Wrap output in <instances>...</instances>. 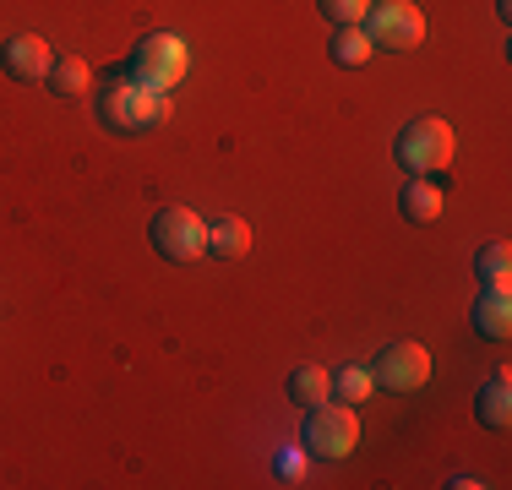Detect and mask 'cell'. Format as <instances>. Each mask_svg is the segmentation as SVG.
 Masks as SVG:
<instances>
[{
	"mask_svg": "<svg viewBox=\"0 0 512 490\" xmlns=\"http://www.w3.org/2000/svg\"><path fill=\"white\" fill-rule=\"evenodd\" d=\"M327 55H333V66L355 71V66H365V60L376 55V49H371V39H365V28H338L333 44H327Z\"/></svg>",
	"mask_w": 512,
	"mask_h": 490,
	"instance_id": "16",
	"label": "cell"
},
{
	"mask_svg": "<svg viewBox=\"0 0 512 490\" xmlns=\"http://www.w3.org/2000/svg\"><path fill=\"white\" fill-rule=\"evenodd\" d=\"M425 376H431V354H425L420 343H387L371 365L376 392H420Z\"/></svg>",
	"mask_w": 512,
	"mask_h": 490,
	"instance_id": "7",
	"label": "cell"
},
{
	"mask_svg": "<svg viewBox=\"0 0 512 490\" xmlns=\"http://www.w3.org/2000/svg\"><path fill=\"white\" fill-rule=\"evenodd\" d=\"M207 251H213L218 262H240V256L251 251V224L235 213L213 218V224H207Z\"/></svg>",
	"mask_w": 512,
	"mask_h": 490,
	"instance_id": "13",
	"label": "cell"
},
{
	"mask_svg": "<svg viewBox=\"0 0 512 490\" xmlns=\"http://www.w3.org/2000/svg\"><path fill=\"white\" fill-rule=\"evenodd\" d=\"M120 71H126L131 82H142V88H153V93H175L191 71V49L180 33H148V39L131 49V60Z\"/></svg>",
	"mask_w": 512,
	"mask_h": 490,
	"instance_id": "2",
	"label": "cell"
},
{
	"mask_svg": "<svg viewBox=\"0 0 512 490\" xmlns=\"http://www.w3.org/2000/svg\"><path fill=\"white\" fill-rule=\"evenodd\" d=\"M474 420L491 425V431H507L512 425V376L507 371H496L491 382L474 392Z\"/></svg>",
	"mask_w": 512,
	"mask_h": 490,
	"instance_id": "10",
	"label": "cell"
},
{
	"mask_svg": "<svg viewBox=\"0 0 512 490\" xmlns=\"http://www.w3.org/2000/svg\"><path fill=\"white\" fill-rule=\"evenodd\" d=\"M474 333L502 343L512 333V289H480L474 300Z\"/></svg>",
	"mask_w": 512,
	"mask_h": 490,
	"instance_id": "11",
	"label": "cell"
},
{
	"mask_svg": "<svg viewBox=\"0 0 512 490\" xmlns=\"http://www.w3.org/2000/svg\"><path fill=\"white\" fill-rule=\"evenodd\" d=\"M398 207H404L409 224H436V218H442V207H447V196H442V186H436V180L409 175L404 191H398Z\"/></svg>",
	"mask_w": 512,
	"mask_h": 490,
	"instance_id": "9",
	"label": "cell"
},
{
	"mask_svg": "<svg viewBox=\"0 0 512 490\" xmlns=\"http://www.w3.org/2000/svg\"><path fill=\"white\" fill-rule=\"evenodd\" d=\"M316 11H322L333 28H360L365 11H371V0H316Z\"/></svg>",
	"mask_w": 512,
	"mask_h": 490,
	"instance_id": "18",
	"label": "cell"
},
{
	"mask_svg": "<svg viewBox=\"0 0 512 490\" xmlns=\"http://www.w3.org/2000/svg\"><path fill=\"white\" fill-rule=\"evenodd\" d=\"M153 251L164 262H197V256H207V218L191 213V207H164L153 218Z\"/></svg>",
	"mask_w": 512,
	"mask_h": 490,
	"instance_id": "6",
	"label": "cell"
},
{
	"mask_svg": "<svg viewBox=\"0 0 512 490\" xmlns=\"http://www.w3.org/2000/svg\"><path fill=\"white\" fill-rule=\"evenodd\" d=\"M360 28L371 39V49H414L425 39V17L414 0H376Z\"/></svg>",
	"mask_w": 512,
	"mask_h": 490,
	"instance_id": "5",
	"label": "cell"
},
{
	"mask_svg": "<svg viewBox=\"0 0 512 490\" xmlns=\"http://www.w3.org/2000/svg\"><path fill=\"white\" fill-rule=\"evenodd\" d=\"M333 398H338V403H365V398H376L371 365H344V371H333Z\"/></svg>",
	"mask_w": 512,
	"mask_h": 490,
	"instance_id": "17",
	"label": "cell"
},
{
	"mask_svg": "<svg viewBox=\"0 0 512 490\" xmlns=\"http://www.w3.org/2000/svg\"><path fill=\"white\" fill-rule=\"evenodd\" d=\"M453 147H458V137H453V126L447 120H436V115H420V120H409L404 131H398V164L409 169V175H442L447 164H453Z\"/></svg>",
	"mask_w": 512,
	"mask_h": 490,
	"instance_id": "3",
	"label": "cell"
},
{
	"mask_svg": "<svg viewBox=\"0 0 512 490\" xmlns=\"http://www.w3.org/2000/svg\"><path fill=\"white\" fill-rule=\"evenodd\" d=\"M474 273H480L485 289H512V251H507V240L480 245V256H474Z\"/></svg>",
	"mask_w": 512,
	"mask_h": 490,
	"instance_id": "15",
	"label": "cell"
},
{
	"mask_svg": "<svg viewBox=\"0 0 512 490\" xmlns=\"http://www.w3.org/2000/svg\"><path fill=\"white\" fill-rule=\"evenodd\" d=\"M55 66V49L39 39V33H17V39L0 44V71L11 82H44Z\"/></svg>",
	"mask_w": 512,
	"mask_h": 490,
	"instance_id": "8",
	"label": "cell"
},
{
	"mask_svg": "<svg viewBox=\"0 0 512 490\" xmlns=\"http://www.w3.org/2000/svg\"><path fill=\"white\" fill-rule=\"evenodd\" d=\"M44 88H50L55 98H88L93 77H88V66H82L77 55H55V66H50V77H44Z\"/></svg>",
	"mask_w": 512,
	"mask_h": 490,
	"instance_id": "14",
	"label": "cell"
},
{
	"mask_svg": "<svg viewBox=\"0 0 512 490\" xmlns=\"http://www.w3.org/2000/svg\"><path fill=\"white\" fill-rule=\"evenodd\" d=\"M93 115H99V126L115 131V137H142V131H153L158 120L169 115V93L142 88V82H131L126 71L115 66L99 82V93H93Z\"/></svg>",
	"mask_w": 512,
	"mask_h": 490,
	"instance_id": "1",
	"label": "cell"
},
{
	"mask_svg": "<svg viewBox=\"0 0 512 490\" xmlns=\"http://www.w3.org/2000/svg\"><path fill=\"white\" fill-rule=\"evenodd\" d=\"M355 447H360L355 403H333V398H327L322 409H311V425H306V452H311V458H322V463H344Z\"/></svg>",
	"mask_w": 512,
	"mask_h": 490,
	"instance_id": "4",
	"label": "cell"
},
{
	"mask_svg": "<svg viewBox=\"0 0 512 490\" xmlns=\"http://www.w3.org/2000/svg\"><path fill=\"white\" fill-rule=\"evenodd\" d=\"M284 392H289L295 409H322V403L333 398V371H322V365H295Z\"/></svg>",
	"mask_w": 512,
	"mask_h": 490,
	"instance_id": "12",
	"label": "cell"
}]
</instances>
